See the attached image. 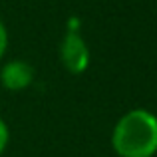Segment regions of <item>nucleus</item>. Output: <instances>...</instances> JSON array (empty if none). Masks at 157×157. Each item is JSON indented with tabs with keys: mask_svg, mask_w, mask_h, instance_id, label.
Here are the masks:
<instances>
[{
	"mask_svg": "<svg viewBox=\"0 0 157 157\" xmlns=\"http://www.w3.org/2000/svg\"><path fill=\"white\" fill-rule=\"evenodd\" d=\"M109 145L117 157L157 155V113L147 107H131L115 119Z\"/></svg>",
	"mask_w": 157,
	"mask_h": 157,
	"instance_id": "nucleus-1",
	"label": "nucleus"
},
{
	"mask_svg": "<svg viewBox=\"0 0 157 157\" xmlns=\"http://www.w3.org/2000/svg\"><path fill=\"white\" fill-rule=\"evenodd\" d=\"M58 60H60L62 68L72 76H82L88 72L90 64H92V50L86 38L82 36L80 28L70 26L64 32L58 46Z\"/></svg>",
	"mask_w": 157,
	"mask_h": 157,
	"instance_id": "nucleus-2",
	"label": "nucleus"
},
{
	"mask_svg": "<svg viewBox=\"0 0 157 157\" xmlns=\"http://www.w3.org/2000/svg\"><path fill=\"white\" fill-rule=\"evenodd\" d=\"M36 80V70L24 58H10L0 64V86L10 94L26 92Z\"/></svg>",
	"mask_w": 157,
	"mask_h": 157,
	"instance_id": "nucleus-3",
	"label": "nucleus"
},
{
	"mask_svg": "<svg viewBox=\"0 0 157 157\" xmlns=\"http://www.w3.org/2000/svg\"><path fill=\"white\" fill-rule=\"evenodd\" d=\"M8 48H10V32H8L6 22L0 18V64H2L4 58H6Z\"/></svg>",
	"mask_w": 157,
	"mask_h": 157,
	"instance_id": "nucleus-4",
	"label": "nucleus"
},
{
	"mask_svg": "<svg viewBox=\"0 0 157 157\" xmlns=\"http://www.w3.org/2000/svg\"><path fill=\"white\" fill-rule=\"evenodd\" d=\"M10 139H12V131H10V125L8 121L0 115V157L4 155V151L8 149L10 145Z\"/></svg>",
	"mask_w": 157,
	"mask_h": 157,
	"instance_id": "nucleus-5",
	"label": "nucleus"
}]
</instances>
